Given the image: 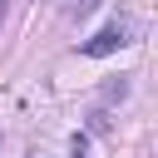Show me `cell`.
<instances>
[{"label": "cell", "instance_id": "6da1fadb", "mask_svg": "<svg viewBox=\"0 0 158 158\" xmlns=\"http://www.w3.org/2000/svg\"><path fill=\"white\" fill-rule=\"evenodd\" d=\"M123 44H128V25H123V20H114V25H104L94 40H84L79 49H84L89 59H104V54H114V49H123Z\"/></svg>", "mask_w": 158, "mask_h": 158}, {"label": "cell", "instance_id": "7a4b0ae2", "mask_svg": "<svg viewBox=\"0 0 158 158\" xmlns=\"http://www.w3.org/2000/svg\"><path fill=\"white\" fill-rule=\"evenodd\" d=\"M118 99H128V79H123V74L104 84V104H118Z\"/></svg>", "mask_w": 158, "mask_h": 158}, {"label": "cell", "instance_id": "3957f363", "mask_svg": "<svg viewBox=\"0 0 158 158\" xmlns=\"http://www.w3.org/2000/svg\"><path fill=\"white\" fill-rule=\"evenodd\" d=\"M89 128H94V133H109V114L94 109V114H89Z\"/></svg>", "mask_w": 158, "mask_h": 158}, {"label": "cell", "instance_id": "277c9868", "mask_svg": "<svg viewBox=\"0 0 158 158\" xmlns=\"http://www.w3.org/2000/svg\"><path fill=\"white\" fill-rule=\"evenodd\" d=\"M94 5H99V0H74V5H69V15H74V20H84V15L94 10Z\"/></svg>", "mask_w": 158, "mask_h": 158}, {"label": "cell", "instance_id": "5b68a950", "mask_svg": "<svg viewBox=\"0 0 158 158\" xmlns=\"http://www.w3.org/2000/svg\"><path fill=\"white\" fill-rule=\"evenodd\" d=\"M0 20H5V0H0Z\"/></svg>", "mask_w": 158, "mask_h": 158}, {"label": "cell", "instance_id": "8992f818", "mask_svg": "<svg viewBox=\"0 0 158 158\" xmlns=\"http://www.w3.org/2000/svg\"><path fill=\"white\" fill-rule=\"evenodd\" d=\"M74 158H84V153H74Z\"/></svg>", "mask_w": 158, "mask_h": 158}]
</instances>
